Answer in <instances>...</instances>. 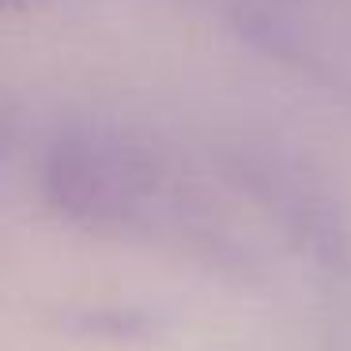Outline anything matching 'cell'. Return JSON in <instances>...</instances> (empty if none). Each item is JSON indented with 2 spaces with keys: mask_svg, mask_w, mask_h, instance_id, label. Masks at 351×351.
<instances>
[{
  "mask_svg": "<svg viewBox=\"0 0 351 351\" xmlns=\"http://www.w3.org/2000/svg\"><path fill=\"white\" fill-rule=\"evenodd\" d=\"M208 4L250 49L351 106V0H208Z\"/></svg>",
  "mask_w": 351,
  "mask_h": 351,
  "instance_id": "cell-2",
  "label": "cell"
},
{
  "mask_svg": "<svg viewBox=\"0 0 351 351\" xmlns=\"http://www.w3.org/2000/svg\"><path fill=\"white\" fill-rule=\"evenodd\" d=\"M42 189L95 230L223 265H317L332 253L325 200L298 170L204 132L84 117L49 136Z\"/></svg>",
  "mask_w": 351,
  "mask_h": 351,
  "instance_id": "cell-1",
  "label": "cell"
}]
</instances>
